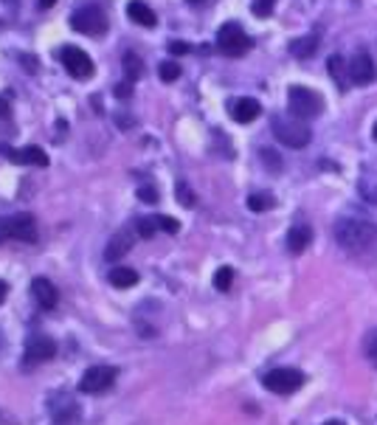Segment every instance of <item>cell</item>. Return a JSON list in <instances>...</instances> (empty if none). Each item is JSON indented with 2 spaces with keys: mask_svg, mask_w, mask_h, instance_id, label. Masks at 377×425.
Masks as SVG:
<instances>
[{
  "mask_svg": "<svg viewBox=\"0 0 377 425\" xmlns=\"http://www.w3.org/2000/svg\"><path fill=\"white\" fill-rule=\"evenodd\" d=\"M335 240L346 251H371L377 245V226L357 217H344L335 223Z\"/></svg>",
  "mask_w": 377,
  "mask_h": 425,
  "instance_id": "obj_1",
  "label": "cell"
},
{
  "mask_svg": "<svg viewBox=\"0 0 377 425\" xmlns=\"http://www.w3.org/2000/svg\"><path fill=\"white\" fill-rule=\"evenodd\" d=\"M270 130H273V135H276V141L279 144H284V147H290V150H301V147H307L310 141H313V132H310V127H307V121L305 118H295V116H273L270 118Z\"/></svg>",
  "mask_w": 377,
  "mask_h": 425,
  "instance_id": "obj_2",
  "label": "cell"
},
{
  "mask_svg": "<svg viewBox=\"0 0 377 425\" xmlns=\"http://www.w3.org/2000/svg\"><path fill=\"white\" fill-rule=\"evenodd\" d=\"M0 242H37V220L29 211H17V215L0 217Z\"/></svg>",
  "mask_w": 377,
  "mask_h": 425,
  "instance_id": "obj_3",
  "label": "cell"
},
{
  "mask_svg": "<svg viewBox=\"0 0 377 425\" xmlns=\"http://www.w3.org/2000/svg\"><path fill=\"white\" fill-rule=\"evenodd\" d=\"M287 110H290V116L305 118V121L307 118H318L321 110H324V99L316 91H310V88L293 85L290 93H287Z\"/></svg>",
  "mask_w": 377,
  "mask_h": 425,
  "instance_id": "obj_4",
  "label": "cell"
},
{
  "mask_svg": "<svg viewBox=\"0 0 377 425\" xmlns=\"http://www.w3.org/2000/svg\"><path fill=\"white\" fill-rule=\"evenodd\" d=\"M48 417L54 425H77L82 422V405L70 392H54L48 397Z\"/></svg>",
  "mask_w": 377,
  "mask_h": 425,
  "instance_id": "obj_5",
  "label": "cell"
},
{
  "mask_svg": "<svg viewBox=\"0 0 377 425\" xmlns=\"http://www.w3.org/2000/svg\"><path fill=\"white\" fill-rule=\"evenodd\" d=\"M70 29L79 34H88V37H99L107 31V15H105V9L93 6V3L79 6L70 15Z\"/></svg>",
  "mask_w": 377,
  "mask_h": 425,
  "instance_id": "obj_6",
  "label": "cell"
},
{
  "mask_svg": "<svg viewBox=\"0 0 377 425\" xmlns=\"http://www.w3.org/2000/svg\"><path fill=\"white\" fill-rule=\"evenodd\" d=\"M251 37L243 31L240 23H225L220 31H217V51L225 54V56H243L251 51Z\"/></svg>",
  "mask_w": 377,
  "mask_h": 425,
  "instance_id": "obj_7",
  "label": "cell"
},
{
  "mask_svg": "<svg viewBox=\"0 0 377 425\" xmlns=\"http://www.w3.org/2000/svg\"><path fill=\"white\" fill-rule=\"evenodd\" d=\"M118 378V369L110 366V364H96V366H88L85 375L79 378V392L82 394H105L113 389Z\"/></svg>",
  "mask_w": 377,
  "mask_h": 425,
  "instance_id": "obj_8",
  "label": "cell"
},
{
  "mask_svg": "<svg viewBox=\"0 0 377 425\" xmlns=\"http://www.w3.org/2000/svg\"><path fill=\"white\" fill-rule=\"evenodd\" d=\"M305 372L298 369H290V366H282V369H270L265 378H262V386L273 394H293L305 386Z\"/></svg>",
  "mask_w": 377,
  "mask_h": 425,
  "instance_id": "obj_9",
  "label": "cell"
},
{
  "mask_svg": "<svg viewBox=\"0 0 377 425\" xmlns=\"http://www.w3.org/2000/svg\"><path fill=\"white\" fill-rule=\"evenodd\" d=\"M59 62H62V68L68 70L73 79H82L85 82V79L93 77V59L82 48H77V45H65L59 51Z\"/></svg>",
  "mask_w": 377,
  "mask_h": 425,
  "instance_id": "obj_10",
  "label": "cell"
},
{
  "mask_svg": "<svg viewBox=\"0 0 377 425\" xmlns=\"http://www.w3.org/2000/svg\"><path fill=\"white\" fill-rule=\"evenodd\" d=\"M56 355V341L48 338V335H29L26 338V349H23V361L26 364H43V361H51Z\"/></svg>",
  "mask_w": 377,
  "mask_h": 425,
  "instance_id": "obj_11",
  "label": "cell"
},
{
  "mask_svg": "<svg viewBox=\"0 0 377 425\" xmlns=\"http://www.w3.org/2000/svg\"><path fill=\"white\" fill-rule=\"evenodd\" d=\"M135 237H138L135 226H124L121 231H116L110 237V242L105 245V262H118L121 256H127L135 245Z\"/></svg>",
  "mask_w": 377,
  "mask_h": 425,
  "instance_id": "obj_12",
  "label": "cell"
},
{
  "mask_svg": "<svg viewBox=\"0 0 377 425\" xmlns=\"http://www.w3.org/2000/svg\"><path fill=\"white\" fill-rule=\"evenodd\" d=\"M29 293H31V299L37 302L40 310H56V304H59V293H56V288H54V281L45 279V276L31 279Z\"/></svg>",
  "mask_w": 377,
  "mask_h": 425,
  "instance_id": "obj_13",
  "label": "cell"
},
{
  "mask_svg": "<svg viewBox=\"0 0 377 425\" xmlns=\"http://www.w3.org/2000/svg\"><path fill=\"white\" fill-rule=\"evenodd\" d=\"M346 70H349V82L352 85H369L374 79V62L366 51H357L349 62H346Z\"/></svg>",
  "mask_w": 377,
  "mask_h": 425,
  "instance_id": "obj_14",
  "label": "cell"
},
{
  "mask_svg": "<svg viewBox=\"0 0 377 425\" xmlns=\"http://www.w3.org/2000/svg\"><path fill=\"white\" fill-rule=\"evenodd\" d=\"M0 155H6L12 164H23V167H48V155L40 147H0Z\"/></svg>",
  "mask_w": 377,
  "mask_h": 425,
  "instance_id": "obj_15",
  "label": "cell"
},
{
  "mask_svg": "<svg viewBox=\"0 0 377 425\" xmlns=\"http://www.w3.org/2000/svg\"><path fill=\"white\" fill-rule=\"evenodd\" d=\"M229 113H231L234 121H240V124H251V121L262 113V105H259L256 99H251V96H240V99H234V102L229 105Z\"/></svg>",
  "mask_w": 377,
  "mask_h": 425,
  "instance_id": "obj_16",
  "label": "cell"
},
{
  "mask_svg": "<svg viewBox=\"0 0 377 425\" xmlns=\"http://www.w3.org/2000/svg\"><path fill=\"white\" fill-rule=\"evenodd\" d=\"M310 242H313V229L307 223H295L287 231V248H290V254H305Z\"/></svg>",
  "mask_w": 377,
  "mask_h": 425,
  "instance_id": "obj_17",
  "label": "cell"
},
{
  "mask_svg": "<svg viewBox=\"0 0 377 425\" xmlns=\"http://www.w3.org/2000/svg\"><path fill=\"white\" fill-rule=\"evenodd\" d=\"M107 281L116 288V291H127V288H135L138 285V270L127 268V265H116L107 270Z\"/></svg>",
  "mask_w": 377,
  "mask_h": 425,
  "instance_id": "obj_18",
  "label": "cell"
},
{
  "mask_svg": "<svg viewBox=\"0 0 377 425\" xmlns=\"http://www.w3.org/2000/svg\"><path fill=\"white\" fill-rule=\"evenodd\" d=\"M127 17H130L132 23H138V26H144V29H155V23H158L155 12L149 9L144 0H132V3L127 6Z\"/></svg>",
  "mask_w": 377,
  "mask_h": 425,
  "instance_id": "obj_19",
  "label": "cell"
},
{
  "mask_svg": "<svg viewBox=\"0 0 377 425\" xmlns=\"http://www.w3.org/2000/svg\"><path fill=\"white\" fill-rule=\"evenodd\" d=\"M316 48H318V34H307V37H298V40L290 42V54H293L295 59H307V56H313Z\"/></svg>",
  "mask_w": 377,
  "mask_h": 425,
  "instance_id": "obj_20",
  "label": "cell"
},
{
  "mask_svg": "<svg viewBox=\"0 0 377 425\" xmlns=\"http://www.w3.org/2000/svg\"><path fill=\"white\" fill-rule=\"evenodd\" d=\"M327 68H330V74H332V79L338 82V88H346L349 85V70H346V62L335 54V56H330V62H327Z\"/></svg>",
  "mask_w": 377,
  "mask_h": 425,
  "instance_id": "obj_21",
  "label": "cell"
},
{
  "mask_svg": "<svg viewBox=\"0 0 377 425\" xmlns=\"http://www.w3.org/2000/svg\"><path fill=\"white\" fill-rule=\"evenodd\" d=\"M231 285H234V268L222 265V268L214 273V288H217L220 293H229V291H231Z\"/></svg>",
  "mask_w": 377,
  "mask_h": 425,
  "instance_id": "obj_22",
  "label": "cell"
},
{
  "mask_svg": "<svg viewBox=\"0 0 377 425\" xmlns=\"http://www.w3.org/2000/svg\"><path fill=\"white\" fill-rule=\"evenodd\" d=\"M132 226H135V231H138V237H141V240H149V237H155V231H161V229H158V217H155V215H153V217H138Z\"/></svg>",
  "mask_w": 377,
  "mask_h": 425,
  "instance_id": "obj_23",
  "label": "cell"
},
{
  "mask_svg": "<svg viewBox=\"0 0 377 425\" xmlns=\"http://www.w3.org/2000/svg\"><path fill=\"white\" fill-rule=\"evenodd\" d=\"M124 68H127V79H130V82H135V79L144 77V62H141L132 51L124 54Z\"/></svg>",
  "mask_w": 377,
  "mask_h": 425,
  "instance_id": "obj_24",
  "label": "cell"
},
{
  "mask_svg": "<svg viewBox=\"0 0 377 425\" xmlns=\"http://www.w3.org/2000/svg\"><path fill=\"white\" fill-rule=\"evenodd\" d=\"M248 208H251V211H268V208H273V194H268V192L251 194V197H248Z\"/></svg>",
  "mask_w": 377,
  "mask_h": 425,
  "instance_id": "obj_25",
  "label": "cell"
},
{
  "mask_svg": "<svg viewBox=\"0 0 377 425\" xmlns=\"http://www.w3.org/2000/svg\"><path fill=\"white\" fill-rule=\"evenodd\" d=\"M158 77H161V82H175L180 77V65L178 62H161Z\"/></svg>",
  "mask_w": 377,
  "mask_h": 425,
  "instance_id": "obj_26",
  "label": "cell"
},
{
  "mask_svg": "<svg viewBox=\"0 0 377 425\" xmlns=\"http://www.w3.org/2000/svg\"><path fill=\"white\" fill-rule=\"evenodd\" d=\"M178 200H180V206H186V208L197 206V197H194V192L186 186V180H178Z\"/></svg>",
  "mask_w": 377,
  "mask_h": 425,
  "instance_id": "obj_27",
  "label": "cell"
},
{
  "mask_svg": "<svg viewBox=\"0 0 377 425\" xmlns=\"http://www.w3.org/2000/svg\"><path fill=\"white\" fill-rule=\"evenodd\" d=\"M158 217V229L167 231V234H178L180 231V223L175 217H167V215H155Z\"/></svg>",
  "mask_w": 377,
  "mask_h": 425,
  "instance_id": "obj_28",
  "label": "cell"
},
{
  "mask_svg": "<svg viewBox=\"0 0 377 425\" xmlns=\"http://www.w3.org/2000/svg\"><path fill=\"white\" fill-rule=\"evenodd\" d=\"M366 355L371 361V366H377V330L369 332V341H366Z\"/></svg>",
  "mask_w": 377,
  "mask_h": 425,
  "instance_id": "obj_29",
  "label": "cell"
},
{
  "mask_svg": "<svg viewBox=\"0 0 377 425\" xmlns=\"http://www.w3.org/2000/svg\"><path fill=\"white\" fill-rule=\"evenodd\" d=\"M262 161H265V167H268L270 172H279V169H282V161L276 158L273 150H262Z\"/></svg>",
  "mask_w": 377,
  "mask_h": 425,
  "instance_id": "obj_30",
  "label": "cell"
},
{
  "mask_svg": "<svg viewBox=\"0 0 377 425\" xmlns=\"http://www.w3.org/2000/svg\"><path fill=\"white\" fill-rule=\"evenodd\" d=\"M273 3H276V0H256V3H254V15L268 17V15L273 12Z\"/></svg>",
  "mask_w": 377,
  "mask_h": 425,
  "instance_id": "obj_31",
  "label": "cell"
},
{
  "mask_svg": "<svg viewBox=\"0 0 377 425\" xmlns=\"http://www.w3.org/2000/svg\"><path fill=\"white\" fill-rule=\"evenodd\" d=\"M138 197L146 200V203H155V200H158V192H155L153 186H141V189H138Z\"/></svg>",
  "mask_w": 377,
  "mask_h": 425,
  "instance_id": "obj_32",
  "label": "cell"
},
{
  "mask_svg": "<svg viewBox=\"0 0 377 425\" xmlns=\"http://www.w3.org/2000/svg\"><path fill=\"white\" fill-rule=\"evenodd\" d=\"M169 51L180 56V54H189L192 48H189V42H183V40H175V42H169Z\"/></svg>",
  "mask_w": 377,
  "mask_h": 425,
  "instance_id": "obj_33",
  "label": "cell"
},
{
  "mask_svg": "<svg viewBox=\"0 0 377 425\" xmlns=\"http://www.w3.org/2000/svg\"><path fill=\"white\" fill-rule=\"evenodd\" d=\"M9 113H12L9 102H6V99H0V121H9Z\"/></svg>",
  "mask_w": 377,
  "mask_h": 425,
  "instance_id": "obj_34",
  "label": "cell"
},
{
  "mask_svg": "<svg viewBox=\"0 0 377 425\" xmlns=\"http://www.w3.org/2000/svg\"><path fill=\"white\" fill-rule=\"evenodd\" d=\"M116 96H118V99H127V96H130V82H127V85H116Z\"/></svg>",
  "mask_w": 377,
  "mask_h": 425,
  "instance_id": "obj_35",
  "label": "cell"
},
{
  "mask_svg": "<svg viewBox=\"0 0 377 425\" xmlns=\"http://www.w3.org/2000/svg\"><path fill=\"white\" fill-rule=\"evenodd\" d=\"M6 293H9V285H6V281H3V279H0V304H3V302H6Z\"/></svg>",
  "mask_w": 377,
  "mask_h": 425,
  "instance_id": "obj_36",
  "label": "cell"
},
{
  "mask_svg": "<svg viewBox=\"0 0 377 425\" xmlns=\"http://www.w3.org/2000/svg\"><path fill=\"white\" fill-rule=\"evenodd\" d=\"M51 6H56V0H40V9H51Z\"/></svg>",
  "mask_w": 377,
  "mask_h": 425,
  "instance_id": "obj_37",
  "label": "cell"
},
{
  "mask_svg": "<svg viewBox=\"0 0 377 425\" xmlns=\"http://www.w3.org/2000/svg\"><path fill=\"white\" fill-rule=\"evenodd\" d=\"M186 3H189V6H206L208 0H186Z\"/></svg>",
  "mask_w": 377,
  "mask_h": 425,
  "instance_id": "obj_38",
  "label": "cell"
},
{
  "mask_svg": "<svg viewBox=\"0 0 377 425\" xmlns=\"http://www.w3.org/2000/svg\"><path fill=\"white\" fill-rule=\"evenodd\" d=\"M369 197H371V200L377 203V183H374V189H371V194H369Z\"/></svg>",
  "mask_w": 377,
  "mask_h": 425,
  "instance_id": "obj_39",
  "label": "cell"
},
{
  "mask_svg": "<svg viewBox=\"0 0 377 425\" xmlns=\"http://www.w3.org/2000/svg\"><path fill=\"white\" fill-rule=\"evenodd\" d=\"M324 425H346V422H341V419H330V422H324Z\"/></svg>",
  "mask_w": 377,
  "mask_h": 425,
  "instance_id": "obj_40",
  "label": "cell"
},
{
  "mask_svg": "<svg viewBox=\"0 0 377 425\" xmlns=\"http://www.w3.org/2000/svg\"><path fill=\"white\" fill-rule=\"evenodd\" d=\"M371 135H374V141H377V124H374V130H371Z\"/></svg>",
  "mask_w": 377,
  "mask_h": 425,
  "instance_id": "obj_41",
  "label": "cell"
}]
</instances>
